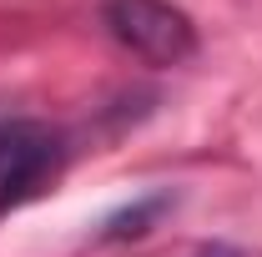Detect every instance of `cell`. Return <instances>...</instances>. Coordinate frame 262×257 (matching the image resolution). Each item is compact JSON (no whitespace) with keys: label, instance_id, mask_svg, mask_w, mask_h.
<instances>
[{"label":"cell","instance_id":"obj_1","mask_svg":"<svg viewBox=\"0 0 262 257\" xmlns=\"http://www.w3.org/2000/svg\"><path fill=\"white\" fill-rule=\"evenodd\" d=\"M101 26L146 66H187L196 56V26L171 0H101Z\"/></svg>","mask_w":262,"mask_h":257},{"label":"cell","instance_id":"obj_2","mask_svg":"<svg viewBox=\"0 0 262 257\" xmlns=\"http://www.w3.org/2000/svg\"><path fill=\"white\" fill-rule=\"evenodd\" d=\"M61 166V136L46 121H0V207L40 192Z\"/></svg>","mask_w":262,"mask_h":257}]
</instances>
